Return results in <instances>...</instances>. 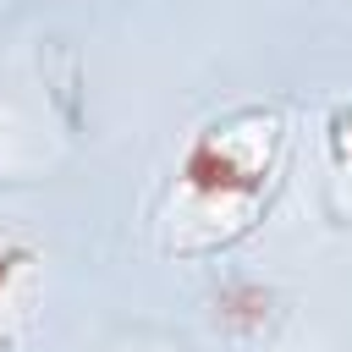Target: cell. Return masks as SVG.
<instances>
[{
  "label": "cell",
  "instance_id": "cell-2",
  "mask_svg": "<svg viewBox=\"0 0 352 352\" xmlns=\"http://www.w3.org/2000/svg\"><path fill=\"white\" fill-rule=\"evenodd\" d=\"M330 148H336L341 165H352V110H336V121H330Z\"/></svg>",
  "mask_w": 352,
  "mask_h": 352
},
{
  "label": "cell",
  "instance_id": "cell-3",
  "mask_svg": "<svg viewBox=\"0 0 352 352\" xmlns=\"http://www.w3.org/2000/svg\"><path fill=\"white\" fill-rule=\"evenodd\" d=\"M22 258H28L22 248H0V286H6V275H11V270H16Z\"/></svg>",
  "mask_w": 352,
  "mask_h": 352
},
{
  "label": "cell",
  "instance_id": "cell-1",
  "mask_svg": "<svg viewBox=\"0 0 352 352\" xmlns=\"http://www.w3.org/2000/svg\"><path fill=\"white\" fill-rule=\"evenodd\" d=\"M275 148H280V121L264 116V110H242V116H226L220 126H209L192 148H187V165H182V182L192 198L204 204H248L270 165H275Z\"/></svg>",
  "mask_w": 352,
  "mask_h": 352
}]
</instances>
